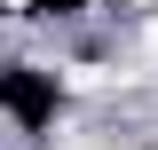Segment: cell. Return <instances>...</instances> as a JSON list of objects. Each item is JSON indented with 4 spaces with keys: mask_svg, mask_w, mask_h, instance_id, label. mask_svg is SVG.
<instances>
[{
    "mask_svg": "<svg viewBox=\"0 0 158 150\" xmlns=\"http://www.w3.org/2000/svg\"><path fill=\"white\" fill-rule=\"evenodd\" d=\"M142 56H158V16H150V32H142Z\"/></svg>",
    "mask_w": 158,
    "mask_h": 150,
    "instance_id": "cell-1",
    "label": "cell"
}]
</instances>
